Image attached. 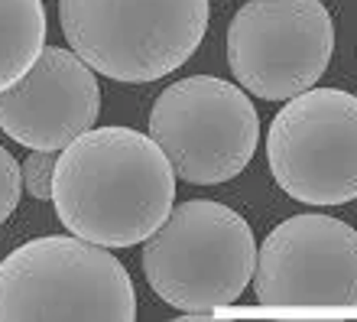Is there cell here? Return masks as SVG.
<instances>
[{
    "instance_id": "cell-1",
    "label": "cell",
    "mask_w": 357,
    "mask_h": 322,
    "mask_svg": "<svg viewBox=\"0 0 357 322\" xmlns=\"http://www.w3.org/2000/svg\"><path fill=\"white\" fill-rule=\"evenodd\" d=\"M176 180L153 137L133 127H91L59 150L52 205L72 235L133 247L176 209Z\"/></svg>"
},
{
    "instance_id": "cell-2",
    "label": "cell",
    "mask_w": 357,
    "mask_h": 322,
    "mask_svg": "<svg viewBox=\"0 0 357 322\" xmlns=\"http://www.w3.org/2000/svg\"><path fill=\"white\" fill-rule=\"evenodd\" d=\"M137 290L107 247L78 235L20 244L0 264V322H133Z\"/></svg>"
},
{
    "instance_id": "cell-3",
    "label": "cell",
    "mask_w": 357,
    "mask_h": 322,
    "mask_svg": "<svg viewBox=\"0 0 357 322\" xmlns=\"http://www.w3.org/2000/svg\"><path fill=\"white\" fill-rule=\"evenodd\" d=\"M254 270V231L225 202H182L143 244L146 284L178 313L208 316L237 303Z\"/></svg>"
},
{
    "instance_id": "cell-4",
    "label": "cell",
    "mask_w": 357,
    "mask_h": 322,
    "mask_svg": "<svg viewBox=\"0 0 357 322\" xmlns=\"http://www.w3.org/2000/svg\"><path fill=\"white\" fill-rule=\"evenodd\" d=\"M208 0H59L62 33L101 75L143 85L185 66L208 33Z\"/></svg>"
},
{
    "instance_id": "cell-5",
    "label": "cell",
    "mask_w": 357,
    "mask_h": 322,
    "mask_svg": "<svg viewBox=\"0 0 357 322\" xmlns=\"http://www.w3.org/2000/svg\"><path fill=\"white\" fill-rule=\"evenodd\" d=\"M150 137L182 182L218 186L241 176L254 160L260 114L247 88L215 75H188L156 98Z\"/></svg>"
},
{
    "instance_id": "cell-6",
    "label": "cell",
    "mask_w": 357,
    "mask_h": 322,
    "mask_svg": "<svg viewBox=\"0 0 357 322\" xmlns=\"http://www.w3.org/2000/svg\"><path fill=\"white\" fill-rule=\"evenodd\" d=\"M266 160L280 189L305 205L357 199V98L315 88L289 98L266 133Z\"/></svg>"
},
{
    "instance_id": "cell-7",
    "label": "cell",
    "mask_w": 357,
    "mask_h": 322,
    "mask_svg": "<svg viewBox=\"0 0 357 322\" xmlns=\"http://www.w3.org/2000/svg\"><path fill=\"white\" fill-rule=\"evenodd\" d=\"M335 20L321 0H247L227 27V66L264 101L309 92L331 62Z\"/></svg>"
},
{
    "instance_id": "cell-8",
    "label": "cell",
    "mask_w": 357,
    "mask_h": 322,
    "mask_svg": "<svg viewBox=\"0 0 357 322\" xmlns=\"http://www.w3.org/2000/svg\"><path fill=\"white\" fill-rule=\"evenodd\" d=\"M260 306H357V228L331 215H292L257 247Z\"/></svg>"
},
{
    "instance_id": "cell-9",
    "label": "cell",
    "mask_w": 357,
    "mask_h": 322,
    "mask_svg": "<svg viewBox=\"0 0 357 322\" xmlns=\"http://www.w3.org/2000/svg\"><path fill=\"white\" fill-rule=\"evenodd\" d=\"M98 114L101 88L75 49L46 46L17 85L0 92V131L29 150H66Z\"/></svg>"
},
{
    "instance_id": "cell-10",
    "label": "cell",
    "mask_w": 357,
    "mask_h": 322,
    "mask_svg": "<svg viewBox=\"0 0 357 322\" xmlns=\"http://www.w3.org/2000/svg\"><path fill=\"white\" fill-rule=\"evenodd\" d=\"M46 49L43 0H0V92L17 85Z\"/></svg>"
},
{
    "instance_id": "cell-11",
    "label": "cell",
    "mask_w": 357,
    "mask_h": 322,
    "mask_svg": "<svg viewBox=\"0 0 357 322\" xmlns=\"http://www.w3.org/2000/svg\"><path fill=\"white\" fill-rule=\"evenodd\" d=\"M56 163L59 153L56 150H33L23 166V189L39 202H52V180H56Z\"/></svg>"
},
{
    "instance_id": "cell-12",
    "label": "cell",
    "mask_w": 357,
    "mask_h": 322,
    "mask_svg": "<svg viewBox=\"0 0 357 322\" xmlns=\"http://www.w3.org/2000/svg\"><path fill=\"white\" fill-rule=\"evenodd\" d=\"M20 192H23V166L7 147H0V225L20 205Z\"/></svg>"
}]
</instances>
